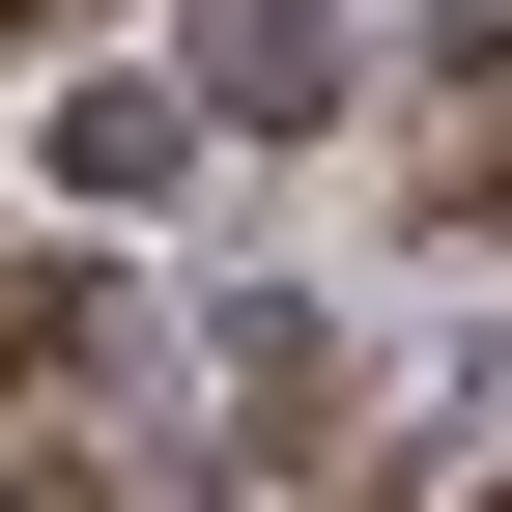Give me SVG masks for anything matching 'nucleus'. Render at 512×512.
Masks as SVG:
<instances>
[{
    "label": "nucleus",
    "mask_w": 512,
    "mask_h": 512,
    "mask_svg": "<svg viewBox=\"0 0 512 512\" xmlns=\"http://www.w3.org/2000/svg\"><path fill=\"white\" fill-rule=\"evenodd\" d=\"M342 86H370L342 0H200V57H171V114H342Z\"/></svg>",
    "instance_id": "1"
},
{
    "label": "nucleus",
    "mask_w": 512,
    "mask_h": 512,
    "mask_svg": "<svg viewBox=\"0 0 512 512\" xmlns=\"http://www.w3.org/2000/svg\"><path fill=\"white\" fill-rule=\"evenodd\" d=\"M171 143H200L171 86H86V114H57V171H86V200H171Z\"/></svg>",
    "instance_id": "2"
},
{
    "label": "nucleus",
    "mask_w": 512,
    "mask_h": 512,
    "mask_svg": "<svg viewBox=\"0 0 512 512\" xmlns=\"http://www.w3.org/2000/svg\"><path fill=\"white\" fill-rule=\"evenodd\" d=\"M0 512H114V484H57V456H29V484H0Z\"/></svg>",
    "instance_id": "3"
},
{
    "label": "nucleus",
    "mask_w": 512,
    "mask_h": 512,
    "mask_svg": "<svg viewBox=\"0 0 512 512\" xmlns=\"http://www.w3.org/2000/svg\"><path fill=\"white\" fill-rule=\"evenodd\" d=\"M0 342H29V285H0Z\"/></svg>",
    "instance_id": "4"
}]
</instances>
